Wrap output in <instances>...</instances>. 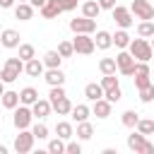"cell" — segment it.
<instances>
[{
    "label": "cell",
    "mask_w": 154,
    "mask_h": 154,
    "mask_svg": "<svg viewBox=\"0 0 154 154\" xmlns=\"http://www.w3.org/2000/svg\"><path fill=\"white\" fill-rule=\"evenodd\" d=\"M130 55L135 58V60H142V63H149L152 60V55H154V48H152V43L149 41H144V38H135V41H130Z\"/></svg>",
    "instance_id": "obj_1"
},
{
    "label": "cell",
    "mask_w": 154,
    "mask_h": 154,
    "mask_svg": "<svg viewBox=\"0 0 154 154\" xmlns=\"http://www.w3.org/2000/svg\"><path fill=\"white\" fill-rule=\"evenodd\" d=\"M128 147L135 152V154H154V144L147 140V135L142 132H132L128 135Z\"/></svg>",
    "instance_id": "obj_2"
},
{
    "label": "cell",
    "mask_w": 154,
    "mask_h": 154,
    "mask_svg": "<svg viewBox=\"0 0 154 154\" xmlns=\"http://www.w3.org/2000/svg\"><path fill=\"white\" fill-rule=\"evenodd\" d=\"M34 140H36V137H34L31 130H26V128L19 130V135L14 137V152H17V154H26V152H31V149H34Z\"/></svg>",
    "instance_id": "obj_3"
},
{
    "label": "cell",
    "mask_w": 154,
    "mask_h": 154,
    "mask_svg": "<svg viewBox=\"0 0 154 154\" xmlns=\"http://www.w3.org/2000/svg\"><path fill=\"white\" fill-rule=\"evenodd\" d=\"M116 63H118V72L120 75H125V77H132L135 75V58L130 55V51H123V53H118L116 55Z\"/></svg>",
    "instance_id": "obj_4"
},
{
    "label": "cell",
    "mask_w": 154,
    "mask_h": 154,
    "mask_svg": "<svg viewBox=\"0 0 154 154\" xmlns=\"http://www.w3.org/2000/svg\"><path fill=\"white\" fill-rule=\"evenodd\" d=\"M130 12L137 17V19H154V7H152V2L149 0H132V5H130Z\"/></svg>",
    "instance_id": "obj_5"
},
{
    "label": "cell",
    "mask_w": 154,
    "mask_h": 154,
    "mask_svg": "<svg viewBox=\"0 0 154 154\" xmlns=\"http://www.w3.org/2000/svg\"><path fill=\"white\" fill-rule=\"evenodd\" d=\"M31 118H34V113H31V108L24 103V106L14 108V118H12V123H14V128H17V130H24V128H29V125H31Z\"/></svg>",
    "instance_id": "obj_6"
},
{
    "label": "cell",
    "mask_w": 154,
    "mask_h": 154,
    "mask_svg": "<svg viewBox=\"0 0 154 154\" xmlns=\"http://www.w3.org/2000/svg\"><path fill=\"white\" fill-rule=\"evenodd\" d=\"M72 46H75V53H82V55H89L96 48V43H94V38H89V34H77Z\"/></svg>",
    "instance_id": "obj_7"
},
{
    "label": "cell",
    "mask_w": 154,
    "mask_h": 154,
    "mask_svg": "<svg viewBox=\"0 0 154 154\" xmlns=\"http://www.w3.org/2000/svg\"><path fill=\"white\" fill-rule=\"evenodd\" d=\"M70 29L75 31V34H91L94 29H96V22L91 19V17H79V19H70Z\"/></svg>",
    "instance_id": "obj_8"
},
{
    "label": "cell",
    "mask_w": 154,
    "mask_h": 154,
    "mask_svg": "<svg viewBox=\"0 0 154 154\" xmlns=\"http://www.w3.org/2000/svg\"><path fill=\"white\" fill-rule=\"evenodd\" d=\"M113 19H116V24H118L120 29L132 26V12H130L128 7H113Z\"/></svg>",
    "instance_id": "obj_9"
},
{
    "label": "cell",
    "mask_w": 154,
    "mask_h": 154,
    "mask_svg": "<svg viewBox=\"0 0 154 154\" xmlns=\"http://www.w3.org/2000/svg\"><path fill=\"white\" fill-rule=\"evenodd\" d=\"M0 46L2 48H17L19 46V31H14V29L0 31Z\"/></svg>",
    "instance_id": "obj_10"
},
{
    "label": "cell",
    "mask_w": 154,
    "mask_h": 154,
    "mask_svg": "<svg viewBox=\"0 0 154 154\" xmlns=\"http://www.w3.org/2000/svg\"><path fill=\"white\" fill-rule=\"evenodd\" d=\"M51 111H53V106H51L48 99H38L36 103H31V113H34V118H38V120H43Z\"/></svg>",
    "instance_id": "obj_11"
},
{
    "label": "cell",
    "mask_w": 154,
    "mask_h": 154,
    "mask_svg": "<svg viewBox=\"0 0 154 154\" xmlns=\"http://www.w3.org/2000/svg\"><path fill=\"white\" fill-rule=\"evenodd\" d=\"M43 79H46L51 87H63V84H65V75H63L60 67H48V72H46Z\"/></svg>",
    "instance_id": "obj_12"
},
{
    "label": "cell",
    "mask_w": 154,
    "mask_h": 154,
    "mask_svg": "<svg viewBox=\"0 0 154 154\" xmlns=\"http://www.w3.org/2000/svg\"><path fill=\"white\" fill-rule=\"evenodd\" d=\"M43 60H38V58H31V60H26L24 63V72L26 75H31V77H41L43 75Z\"/></svg>",
    "instance_id": "obj_13"
},
{
    "label": "cell",
    "mask_w": 154,
    "mask_h": 154,
    "mask_svg": "<svg viewBox=\"0 0 154 154\" xmlns=\"http://www.w3.org/2000/svg\"><path fill=\"white\" fill-rule=\"evenodd\" d=\"M91 113H94L96 118H108V116H111V101H108L106 96H103V99H99V101H94Z\"/></svg>",
    "instance_id": "obj_14"
},
{
    "label": "cell",
    "mask_w": 154,
    "mask_h": 154,
    "mask_svg": "<svg viewBox=\"0 0 154 154\" xmlns=\"http://www.w3.org/2000/svg\"><path fill=\"white\" fill-rule=\"evenodd\" d=\"M14 17L22 19V22L31 19V17H34V5H31V2H19V5L14 7Z\"/></svg>",
    "instance_id": "obj_15"
},
{
    "label": "cell",
    "mask_w": 154,
    "mask_h": 154,
    "mask_svg": "<svg viewBox=\"0 0 154 154\" xmlns=\"http://www.w3.org/2000/svg\"><path fill=\"white\" fill-rule=\"evenodd\" d=\"M63 12V7L58 5V0H46V5L41 7V14L46 17V19H53V17H58Z\"/></svg>",
    "instance_id": "obj_16"
},
{
    "label": "cell",
    "mask_w": 154,
    "mask_h": 154,
    "mask_svg": "<svg viewBox=\"0 0 154 154\" xmlns=\"http://www.w3.org/2000/svg\"><path fill=\"white\" fill-rule=\"evenodd\" d=\"M51 106H53V111H55L58 116H67V113H72V103H70V99H67V96H60V99H58V101H53Z\"/></svg>",
    "instance_id": "obj_17"
},
{
    "label": "cell",
    "mask_w": 154,
    "mask_h": 154,
    "mask_svg": "<svg viewBox=\"0 0 154 154\" xmlns=\"http://www.w3.org/2000/svg\"><path fill=\"white\" fill-rule=\"evenodd\" d=\"M94 43H96V48H101V51L111 48V46H113V34H108V31H96Z\"/></svg>",
    "instance_id": "obj_18"
},
{
    "label": "cell",
    "mask_w": 154,
    "mask_h": 154,
    "mask_svg": "<svg viewBox=\"0 0 154 154\" xmlns=\"http://www.w3.org/2000/svg\"><path fill=\"white\" fill-rule=\"evenodd\" d=\"M84 96L89 99V101H99V99H103V87L101 84H87L84 87Z\"/></svg>",
    "instance_id": "obj_19"
},
{
    "label": "cell",
    "mask_w": 154,
    "mask_h": 154,
    "mask_svg": "<svg viewBox=\"0 0 154 154\" xmlns=\"http://www.w3.org/2000/svg\"><path fill=\"white\" fill-rule=\"evenodd\" d=\"M19 101H22V103H26V106H31V103H36V101H38V91H36L34 87H24V89L19 91Z\"/></svg>",
    "instance_id": "obj_20"
},
{
    "label": "cell",
    "mask_w": 154,
    "mask_h": 154,
    "mask_svg": "<svg viewBox=\"0 0 154 154\" xmlns=\"http://www.w3.org/2000/svg\"><path fill=\"white\" fill-rule=\"evenodd\" d=\"M99 12H101V5H99V2H94V0H87V2L82 5V14H84V17L96 19V17H99Z\"/></svg>",
    "instance_id": "obj_21"
},
{
    "label": "cell",
    "mask_w": 154,
    "mask_h": 154,
    "mask_svg": "<svg viewBox=\"0 0 154 154\" xmlns=\"http://www.w3.org/2000/svg\"><path fill=\"white\" fill-rule=\"evenodd\" d=\"M60 63H63V55H60L58 51H48V53L43 55V65H46V67H60Z\"/></svg>",
    "instance_id": "obj_22"
},
{
    "label": "cell",
    "mask_w": 154,
    "mask_h": 154,
    "mask_svg": "<svg viewBox=\"0 0 154 154\" xmlns=\"http://www.w3.org/2000/svg\"><path fill=\"white\" fill-rule=\"evenodd\" d=\"M89 113H91V108H89V106H84V103H77V106H72V118H75L77 123L87 120V118H89Z\"/></svg>",
    "instance_id": "obj_23"
},
{
    "label": "cell",
    "mask_w": 154,
    "mask_h": 154,
    "mask_svg": "<svg viewBox=\"0 0 154 154\" xmlns=\"http://www.w3.org/2000/svg\"><path fill=\"white\" fill-rule=\"evenodd\" d=\"M99 70H101L103 75H116V70H118L116 58H103V60L99 63Z\"/></svg>",
    "instance_id": "obj_24"
},
{
    "label": "cell",
    "mask_w": 154,
    "mask_h": 154,
    "mask_svg": "<svg viewBox=\"0 0 154 154\" xmlns=\"http://www.w3.org/2000/svg\"><path fill=\"white\" fill-rule=\"evenodd\" d=\"M22 101H19V94L17 91H5L2 94V106L5 108H17Z\"/></svg>",
    "instance_id": "obj_25"
},
{
    "label": "cell",
    "mask_w": 154,
    "mask_h": 154,
    "mask_svg": "<svg viewBox=\"0 0 154 154\" xmlns=\"http://www.w3.org/2000/svg\"><path fill=\"white\" fill-rule=\"evenodd\" d=\"M91 135H94L91 123H87V120L77 123V137H79V140H91Z\"/></svg>",
    "instance_id": "obj_26"
},
{
    "label": "cell",
    "mask_w": 154,
    "mask_h": 154,
    "mask_svg": "<svg viewBox=\"0 0 154 154\" xmlns=\"http://www.w3.org/2000/svg\"><path fill=\"white\" fill-rule=\"evenodd\" d=\"M19 75H22L19 70H14V67H10V65H5V67H2V72H0V79H2L5 84H10V82H14V79H17Z\"/></svg>",
    "instance_id": "obj_27"
},
{
    "label": "cell",
    "mask_w": 154,
    "mask_h": 154,
    "mask_svg": "<svg viewBox=\"0 0 154 154\" xmlns=\"http://www.w3.org/2000/svg\"><path fill=\"white\" fill-rule=\"evenodd\" d=\"M55 135H58V137H63V140H70V137L75 135V130H72V125H70V123H65V120H63V123H58V125H55Z\"/></svg>",
    "instance_id": "obj_28"
},
{
    "label": "cell",
    "mask_w": 154,
    "mask_h": 154,
    "mask_svg": "<svg viewBox=\"0 0 154 154\" xmlns=\"http://www.w3.org/2000/svg\"><path fill=\"white\" fill-rule=\"evenodd\" d=\"M113 43H116L118 48H128V46H130V36H128V31H125V29L116 31V34H113Z\"/></svg>",
    "instance_id": "obj_29"
},
{
    "label": "cell",
    "mask_w": 154,
    "mask_h": 154,
    "mask_svg": "<svg viewBox=\"0 0 154 154\" xmlns=\"http://www.w3.org/2000/svg\"><path fill=\"white\" fill-rule=\"evenodd\" d=\"M137 34H140L142 38H149V36H154V22H152V19H144V22L137 26Z\"/></svg>",
    "instance_id": "obj_30"
},
{
    "label": "cell",
    "mask_w": 154,
    "mask_h": 154,
    "mask_svg": "<svg viewBox=\"0 0 154 154\" xmlns=\"http://www.w3.org/2000/svg\"><path fill=\"white\" fill-rule=\"evenodd\" d=\"M19 58L26 63V60H31V58H36V51H34V46L31 43H19Z\"/></svg>",
    "instance_id": "obj_31"
},
{
    "label": "cell",
    "mask_w": 154,
    "mask_h": 154,
    "mask_svg": "<svg viewBox=\"0 0 154 154\" xmlns=\"http://www.w3.org/2000/svg\"><path fill=\"white\" fill-rule=\"evenodd\" d=\"M137 120H140V116L135 111H125L123 113V125L125 128H137Z\"/></svg>",
    "instance_id": "obj_32"
},
{
    "label": "cell",
    "mask_w": 154,
    "mask_h": 154,
    "mask_svg": "<svg viewBox=\"0 0 154 154\" xmlns=\"http://www.w3.org/2000/svg\"><path fill=\"white\" fill-rule=\"evenodd\" d=\"M48 152H51V154H63V152H65V142H63V137L51 140V142H48Z\"/></svg>",
    "instance_id": "obj_33"
},
{
    "label": "cell",
    "mask_w": 154,
    "mask_h": 154,
    "mask_svg": "<svg viewBox=\"0 0 154 154\" xmlns=\"http://www.w3.org/2000/svg\"><path fill=\"white\" fill-rule=\"evenodd\" d=\"M140 101H142V103L154 101V84H147V87H142V89H140Z\"/></svg>",
    "instance_id": "obj_34"
},
{
    "label": "cell",
    "mask_w": 154,
    "mask_h": 154,
    "mask_svg": "<svg viewBox=\"0 0 154 154\" xmlns=\"http://www.w3.org/2000/svg\"><path fill=\"white\" fill-rule=\"evenodd\" d=\"M137 132H142V135H152L154 132V120H137Z\"/></svg>",
    "instance_id": "obj_35"
},
{
    "label": "cell",
    "mask_w": 154,
    "mask_h": 154,
    "mask_svg": "<svg viewBox=\"0 0 154 154\" xmlns=\"http://www.w3.org/2000/svg\"><path fill=\"white\" fill-rule=\"evenodd\" d=\"M58 53H60L63 58H70V55L75 53V46H72L70 41H60V43H58Z\"/></svg>",
    "instance_id": "obj_36"
},
{
    "label": "cell",
    "mask_w": 154,
    "mask_h": 154,
    "mask_svg": "<svg viewBox=\"0 0 154 154\" xmlns=\"http://www.w3.org/2000/svg\"><path fill=\"white\" fill-rule=\"evenodd\" d=\"M101 87H103V94H106V89H113V87H118V77H116V75H103V79H101Z\"/></svg>",
    "instance_id": "obj_37"
},
{
    "label": "cell",
    "mask_w": 154,
    "mask_h": 154,
    "mask_svg": "<svg viewBox=\"0 0 154 154\" xmlns=\"http://www.w3.org/2000/svg\"><path fill=\"white\" fill-rule=\"evenodd\" d=\"M31 132H34L36 140H46V137H48V128H46L43 123H36V125L31 128Z\"/></svg>",
    "instance_id": "obj_38"
},
{
    "label": "cell",
    "mask_w": 154,
    "mask_h": 154,
    "mask_svg": "<svg viewBox=\"0 0 154 154\" xmlns=\"http://www.w3.org/2000/svg\"><path fill=\"white\" fill-rule=\"evenodd\" d=\"M111 103H116V101H120V96H123V91H120V87H113V89H106V94H103Z\"/></svg>",
    "instance_id": "obj_39"
},
{
    "label": "cell",
    "mask_w": 154,
    "mask_h": 154,
    "mask_svg": "<svg viewBox=\"0 0 154 154\" xmlns=\"http://www.w3.org/2000/svg\"><path fill=\"white\" fill-rule=\"evenodd\" d=\"M60 96H65V89H63V87H51V94H48V101L53 103V101H58Z\"/></svg>",
    "instance_id": "obj_40"
},
{
    "label": "cell",
    "mask_w": 154,
    "mask_h": 154,
    "mask_svg": "<svg viewBox=\"0 0 154 154\" xmlns=\"http://www.w3.org/2000/svg\"><path fill=\"white\" fill-rule=\"evenodd\" d=\"M147 84H152L149 75H135V87H137V89H142V87H147Z\"/></svg>",
    "instance_id": "obj_41"
},
{
    "label": "cell",
    "mask_w": 154,
    "mask_h": 154,
    "mask_svg": "<svg viewBox=\"0 0 154 154\" xmlns=\"http://www.w3.org/2000/svg\"><path fill=\"white\" fill-rule=\"evenodd\" d=\"M135 75H149V65L142 63V60H137L135 63Z\"/></svg>",
    "instance_id": "obj_42"
},
{
    "label": "cell",
    "mask_w": 154,
    "mask_h": 154,
    "mask_svg": "<svg viewBox=\"0 0 154 154\" xmlns=\"http://www.w3.org/2000/svg\"><path fill=\"white\" fill-rule=\"evenodd\" d=\"M58 5L63 7V12H70V10L77 7V0H58Z\"/></svg>",
    "instance_id": "obj_43"
},
{
    "label": "cell",
    "mask_w": 154,
    "mask_h": 154,
    "mask_svg": "<svg viewBox=\"0 0 154 154\" xmlns=\"http://www.w3.org/2000/svg\"><path fill=\"white\" fill-rule=\"evenodd\" d=\"M65 152L67 154H82V147L77 142H70V144H65Z\"/></svg>",
    "instance_id": "obj_44"
},
{
    "label": "cell",
    "mask_w": 154,
    "mask_h": 154,
    "mask_svg": "<svg viewBox=\"0 0 154 154\" xmlns=\"http://www.w3.org/2000/svg\"><path fill=\"white\" fill-rule=\"evenodd\" d=\"M99 5H101V10H113L116 0H99Z\"/></svg>",
    "instance_id": "obj_45"
},
{
    "label": "cell",
    "mask_w": 154,
    "mask_h": 154,
    "mask_svg": "<svg viewBox=\"0 0 154 154\" xmlns=\"http://www.w3.org/2000/svg\"><path fill=\"white\" fill-rule=\"evenodd\" d=\"M29 2H31V5H34V7H38V10H41V7H43V5H46V0H29Z\"/></svg>",
    "instance_id": "obj_46"
},
{
    "label": "cell",
    "mask_w": 154,
    "mask_h": 154,
    "mask_svg": "<svg viewBox=\"0 0 154 154\" xmlns=\"http://www.w3.org/2000/svg\"><path fill=\"white\" fill-rule=\"evenodd\" d=\"M14 0H0V7H12Z\"/></svg>",
    "instance_id": "obj_47"
},
{
    "label": "cell",
    "mask_w": 154,
    "mask_h": 154,
    "mask_svg": "<svg viewBox=\"0 0 154 154\" xmlns=\"http://www.w3.org/2000/svg\"><path fill=\"white\" fill-rule=\"evenodd\" d=\"M2 84H5V82L0 79V99H2V94H5V87H2Z\"/></svg>",
    "instance_id": "obj_48"
},
{
    "label": "cell",
    "mask_w": 154,
    "mask_h": 154,
    "mask_svg": "<svg viewBox=\"0 0 154 154\" xmlns=\"http://www.w3.org/2000/svg\"><path fill=\"white\" fill-rule=\"evenodd\" d=\"M0 154H7V149H5V147H2V144H0Z\"/></svg>",
    "instance_id": "obj_49"
},
{
    "label": "cell",
    "mask_w": 154,
    "mask_h": 154,
    "mask_svg": "<svg viewBox=\"0 0 154 154\" xmlns=\"http://www.w3.org/2000/svg\"><path fill=\"white\" fill-rule=\"evenodd\" d=\"M152 48H154V36H152Z\"/></svg>",
    "instance_id": "obj_50"
},
{
    "label": "cell",
    "mask_w": 154,
    "mask_h": 154,
    "mask_svg": "<svg viewBox=\"0 0 154 154\" xmlns=\"http://www.w3.org/2000/svg\"><path fill=\"white\" fill-rule=\"evenodd\" d=\"M152 60H154V55H152Z\"/></svg>",
    "instance_id": "obj_51"
}]
</instances>
